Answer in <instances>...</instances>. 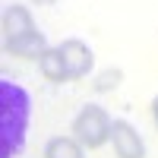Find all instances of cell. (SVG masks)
<instances>
[{
	"label": "cell",
	"mask_w": 158,
	"mask_h": 158,
	"mask_svg": "<svg viewBox=\"0 0 158 158\" xmlns=\"http://www.w3.org/2000/svg\"><path fill=\"white\" fill-rule=\"evenodd\" d=\"M82 152H85V149L79 146L76 136H73V139H70V136H54V139L44 146V158H85Z\"/></svg>",
	"instance_id": "obj_8"
},
{
	"label": "cell",
	"mask_w": 158,
	"mask_h": 158,
	"mask_svg": "<svg viewBox=\"0 0 158 158\" xmlns=\"http://www.w3.org/2000/svg\"><path fill=\"white\" fill-rule=\"evenodd\" d=\"M111 117L104 108H98V104H85L82 111L76 114V120H73V136L79 139V146L82 149H101L104 142L111 139Z\"/></svg>",
	"instance_id": "obj_2"
},
{
	"label": "cell",
	"mask_w": 158,
	"mask_h": 158,
	"mask_svg": "<svg viewBox=\"0 0 158 158\" xmlns=\"http://www.w3.org/2000/svg\"><path fill=\"white\" fill-rule=\"evenodd\" d=\"M48 51V38L44 32H25V35H16V38H6V54L13 57H22V60H41V54Z\"/></svg>",
	"instance_id": "obj_5"
},
{
	"label": "cell",
	"mask_w": 158,
	"mask_h": 158,
	"mask_svg": "<svg viewBox=\"0 0 158 158\" xmlns=\"http://www.w3.org/2000/svg\"><path fill=\"white\" fill-rule=\"evenodd\" d=\"M60 54H63V60H67L70 79H82V76L92 70V63H95L92 48H89L85 41H79V38H67V41L60 44Z\"/></svg>",
	"instance_id": "obj_4"
},
{
	"label": "cell",
	"mask_w": 158,
	"mask_h": 158,
	"mask_svg": "<svg viewBox=\"0 0 158 158\" xmlns=\"http://www.w3.org/2000/svg\"><path fill=\"white\" fill-rule=\"evenodd\" d=\"M111 142H114V155L117 158H146V146H142L136 127L130 120H114Z\"/></svg>",
	"instance_id": "obj_3"
},
{
	"label": "cell",
	"mask_w": 158,
	"mask_h": 158,
	"mask_svg": "<svg viewBox=\"0 0 158 158\" xmlns=\"http://www.w3.org/2000/svg\"><path fill=\"white\" fill-rule=\"evenodd\" d=\"M32 123V95L19 82H0V158H16Z\"/></svg>",
	"instance_id": "obj_1"
},
{
	"label": "cell",
	"mask_w": 158,
	"mask_h": 158,
	"mask_svg": "<svg viewBox=\"0 0 158 158\" xmlns=\"http://www.w3.org/2000/svg\"><path fill=\"white\" fill-rule=\"evenodd\" d=\"M38 70H41V76L48 79V82H67L70 73H67V60H63L60 48H48L41 60H38Z\"/></svg>",
	"instance_id": "obj_6"
},
{
	"label": "cell",
	"mask_w": 158,
	"mask_h": 158,
	"mask_svg": "<svg viewBox=\"0 0 158 158\" xmlns=\"http://www.w3.org/2000/svg\"><path fill=\"white\" fill-rule=\"evenodd\" d=\"M152 120H155V127H158V95H155V101H152Z\"/></svg>",
	"instance_id": "obj_10"
},
{
	"label": "cell",
	"mask_w": 158,
	"mask_h": 158,
	"mask_svg": "<svg viewBox=\"0 0 158 158\" xmlns=\"http://www.w3.org/2000/svg\"><path fill=\"white\" fill-rule=\"evenodd\" d=\"M35 3H38V6H51V3H54V0H35Z\"/></svg>",
	"instance_id": "obj_11"
},
{
	"label": "cell",
	"mask_w": 158,
	"mask_h": 158,
	"mask_svg": "<svg viewBox=\"0 0 158 158\" xmlns=\"http://www.w3.org/2000/svg\"><path fill=\"white\" fill-rule=\"evenodd\" d=\"M32 29H35V22H32V13L25 10V6H10L3 13V32H6V38L25 35V32H32Z\"/></svg>",
	"instance_id": "obj_7"
},
{
	"label": "cell",
	"mask_w": 158,
	"mask_h": 158,
	"mask_svg": "<svg viewBox=\"0 0 158 158\" xmlns=\"http://www.w3.org/2000/svg\"><path fill=\"white\" fill-rule=\"evenodd\" d=\"M123 82V70H104L98 79H95V92H111Z\"/></svg>",
	"instance_id": "obj_9"
}]
</instances>
